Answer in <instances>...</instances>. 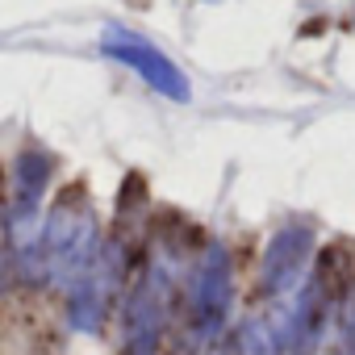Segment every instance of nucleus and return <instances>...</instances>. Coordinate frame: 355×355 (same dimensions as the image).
<instances>
[{
    "label": "nucleus",
    "mask_w": 355,
    "mask_h": 355,
    "mask_svg": "<svg viewBox=\"0 0 355 355\" xmlns=\"http://www.w3.org/2000/svg\"><path fill=\"white\" fill-rule=\"evenodd\" d=\"M234 297V268L230 251L222 243H209L180 293V330H175V355H197L201 347H214Z\"/></svg>",
    "instance_id": "obj_2"
},
{
    "label": "nucleus",
    "mask_w": 355,
    "mask_h": 355,
    "mask_svg": "<svg viewBox=\"0 0 355 355\" xmlns=\"http://www.w3.org/2000/svg\"><path fill=\"white\" fill-rule=\"evenodd\" d=\"M334 355H355V297H351V305H343V313H338V343H334Z\"/></svg>",
    "instance_id": "obj_8"
},
{
    "label": "nucleus",
    "mask_w": 355,
    "mask_h": 355,
    "mask_svg": "<svg viewBox=\"0 0 355 355\" xmlns=\"http://www.w3.org/2000/svg\"><path fill=\"white\" fill-rule=\"evenodd\" d=\"M309 259H313V226L309 222H284L268 239L263 268H259V288L268 297H284L288 288L301 284Z\"/></svg>",
    "instance_id": "obj_6"
},
{
    "label": "nucleus",
    "mask_w": 355,
    "mask_h": 355,
    "mask_svg": "<svg viewBox=\"0 0 355 355\" xmlns=\"http://www.w3.org/2000/svg\"><path fill=\"white\" fill-rule=\"evenodd\" d=\"M125 284V247L121 239H101L80 276L67 284V326L76 334H101Z\"/></svg>",
    "instance_id": "obj_4"
},
{
    "label": "nucleus",
    "mask_w": 355,
    "mask_h": 355,
    "mask_svg": "<svg viewBox=\"0 0 355 355\" xmlns=\"http://www.w3.org/2000/svg\"><path fill=\"white\" fill-rule=\"evenodd\" d=\"M171 293H175V251L159 247L142 263V272L130 284L125 305H121V347H125V355H159L163 351Z\"/></svg>",
    "instance_id": "obj_3"
},
{
    "label": "nucleus",
    "mask_w": 355,
    "mask_h": 355,
    "mask_svg": "<svg viewBox=\"0 0 355 355\" xmlns=\"http://www.w3.org/2000/svg\"><path fill=\"white\" fill-rule=\"evenodd\" d=\"M96 243H101L96 209H92L88 193L76 184L46 214L34 255L26 263H17L9 276H21L26 284H71L80 276V268L88 263V255L96 251Z\"/></svg>",
    "instance_id": "obj_1"
},
{
    "label": "nucleus",
    "mask_w": 355,
    "mask_h": 355,
    "mask_svg": "<svg viewBox=\"0 0 355 355\" xmlns=\"http://www.w3.org/2000/svg\"><path fill=\"white\" fill-rule=\"evenodd\" d=\"M334 268H338L334 255H326L318 268H309L297 301L280 318L284 322V355H318V347L330 330V318H334V301H338V272Z\"/></svg>",
    "instance_id": "obj_5"
},
{
    "label": "nucleus",
    "mask_w": 355,
    "mask_h": 355,
    "mask_svg": "<svg viewBox=\"0 0 355 355\" xmlns=\"http://www.w3.org/2000/svg\"><path fill=\"white\" fill-rule=\"evenodd\" d=\"M105 55H113L117 63H125V67H134L155 92H163L167 101H189L193 96V88H189V76L175 67L167 55H159L150 42H142V38H130V34H121V30H113L109 38H105Z\"/></svg>",
    "instance_id": "obj_7"
},
{
    "label": "nucleus",
    "mask_w": 355,
    "mask_h": 355,
    "mask_svg": "<svg viewBox=\"0 0 355 355\" xmlns=\"http://www.w3.org/2000/svg\"><path fill=\"white\" fill-rule=\"evenodd\" d=\"M209 355H247V351H243L239 334H226V338H218V343L209 347Z\"/></svg>",
    "instance_id": "obj_9"
}]
</instances>
